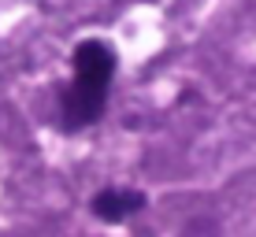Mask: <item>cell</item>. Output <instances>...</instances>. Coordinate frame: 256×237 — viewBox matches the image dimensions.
I'll use <instances>...</instances> for the list:
<instances>
[{
  "label": "cell",
  "instance_id": "7a4b0ae2",
  "mask_svg": "<svg viewBox=\"0 0 256 237\" xmlns=\"http://www.w3.org/2000/svg\"><path fill=\"white\" fill-rule=\"evenodd\" d=\"M145 208V197L134 189H104L93 197V215H100L104 223H122V219L138 215Z\"/></svg>",
  "mask_w": 256,
  "mask_h": 237
},
{
  "label": "cell",
  "instance_id": "6da1fadb",
  "mask_svg": "<svg viewBox=\"0 0 256 237\" xmlns=\"http://www.w3.org/2000/svg\"><path fill=\"white\" fill-rule=\"evenodd\" d=\"M112 78H116V52H112V45L100 37H86L74 48V82L60 96V126L64 130L93 126L104 115Z\"/></svg>",
  "mask_w": 256,
  "mask_h": 237
}]
</instances>
